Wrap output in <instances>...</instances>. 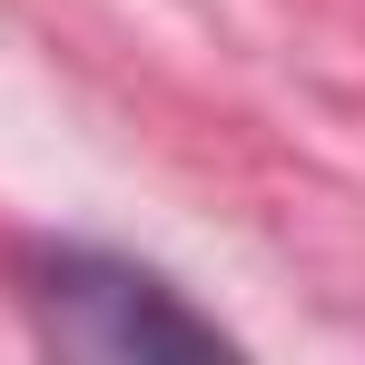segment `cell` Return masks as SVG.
I'll return each mask as SVG.
<instances>
[{
    "label": "cell",
    "mask_w": 365,
    "mask_h": 365,
    "mask_svg": "<svg viewBox=\"0 0 365 365\" xmlns=\"http://www.w3.org/2000/svg\"><path fill=\"white\" fill-rule=\"evenodd\" d=\"M30 326L40 346L89 365H148V356H227V326L109 247H40L30 257Z\"/></svg>",
    "instance_id": "1"
}]
</instances>
